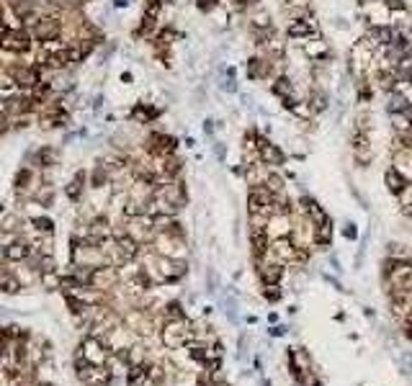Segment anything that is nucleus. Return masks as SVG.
Returning <instances> with one entry per match:
<instances>
[{"label":"nucleus","mask_w":412,"mask_h":386,"mask_svg":"<svg viewBox=\"0 0 412 386\" xmlns=\"http://www.w3.org/2000/svg\"><path fill=\"white\" fill-rule=\"evenodd\" d=\"M196 6H198V11L209 13V11H214V8H217V0H196Z\"/></svg>","instance_id":"nucleus-34"},{"label":"nucleus","mask_w":412,"mask_h":386,"mask_svg":"<svg viewBox=\"0 0 412 386\" xmlns=\"http://www.w3.org/2000/svg\"><path fill=\"white\" fill-rule=\"evenodd\" d=\"M222 88H224V90H235V83H232V80H227V83H224Z\"/></svg>","instance_id":"nucleus-42"},{"label":"nucleus","mask_w":412,"mask_h":386,"mask_svg":"<svg viewBox=\"0 0 412 386\" xmlns=\"http://www.w3.org/2000/svg\"><path fill=\"white\" fill-rule=\"evenodd\" d=\"M266 188H268L271 193H281V190H284V180H281L278 175H273V172H271V178L266 180Z\"/></svg>","instance_id":"nucleus-29"},{"label":"nucleus","mask_w":412,"mask_h":386,"mask_svg":"<svg viewBox=\"0 0 412 386\" xmlns=\"http://www.w3.org/2000/svg\"><path fill=\"white\" fill-rule=\"evenodd\" d=\"M407 214H409V217H412V206H409V209H407Z\"/></svg>","instance_id":"nucleus-44"},{"label":"nucleus","mask_w":412,"mask_h":386,"mask_svg":"<svg viewBox=\"0 0 412 386\" xmlns=\"http://www.w3.org/2000/svg\"><path fill=\"white\" fill-rule=\"evenodd\" d=\"M155 116H157V111L144 108V106H139V108L134 111V119H144V121H149V119H155Z\"/></svg>","instance_id":"nucleus-33"},{"label":"nucleus","mask_w":412,"mask_h":386,"mask_svg":"<svg viewBox=\"0 0 412 386\" xmlns=\"http://www.w3.org/2000/svg\"><path fill=\"white\" fill-rule=\"evenodd\" d=\"M21 286H24V283L18 281V276H11L8 271L3 273V278H0V288H3L6 294H16V291H18Z\"/></svg>","instance_id":"nucleus-23"},{"label":"nucleus","mask_w":412,"mask_h":386,"mask_svg":"<svg viewBox=\"0 0 412 386\" xmlns=\"http://www.w3.org/2000/svg\"><path fill=\"white\" fill-rule=\"evenodd\" d=\"M126 235L129 237H134L139 245L142 242H147L152 235H155V224H152V217H134V219H129V229H126Z\"/></svg>","instance_id":"nucleus-6"},{"label":"nucleus","mask_w":412,"mask_h":386,"mask_svg":"<svg viewBox=\"0 0 412 386\" xmlns=\"http://www.w3.org/2000/svg\"><path fill=\"white\" fill-rule=\"evenodd\" d=\"M149 144H152V149L157 152V155H173L175 152V139L173 137H165V134H152L149 137Z\"/></svg>","instance_id":"nucleus-19"},{"label":"nucleus","mask_w":412,"mask_h":386,"mask_svg":"<svg viewBox=\"0 0 412 386\" xmlns=\"http://www.w3.org/2000/svg\"><path fill=\"white\" fill-rule=\"evenodd\" d=\"M29 255H31V245H29V242H24V240L13 242L11 247H3V258H6V260H16V263H24V260H26Z\"/></svg>","instance_id":"nucleus-16"},{"label":"nucleus","mask_w":412,"mask_h":386,"mask_svg":"<svg viewBox=\"0 0 412 386\" xmlns=\"http://www.w3.org/2000/svg\"><path fill=\"white\" fill-rule=\"evenodd\" d=\"M155 196H157V199L170 201L173 206H180V204L185 201V190H183V185H180V183H165V185H157Z\"/></svg>","instance_id":"nucleus-9"},{"label":"nucleus","mask_w":412,"mask_h":386,"mask_svg":"<svg viewBox=\"0 0 412 386\" xmlns=\"http://www.w3.org/2000/svg\"><path fill=\"white\" fill-rule=\"evenodd\" d=\"M273 206V193L268 188H253L250 190V196H248V211L250 214H268L271 217V209Z\"/></svg>","instance_id":"nucleus-2"},{"label":"nucleus","mask_w":412,"mask_h":386,"mask_svg":"<svg viewBox=\"0 0 412 386\" xmlns=\"http://www.w3.org/2000/svg\"><path fill=\"white\" fill-rule=\"evenodd\" d=\"M284 276V263H271V265H260V278L268 286H276Z\"/></svg>","instance_id":"nucleus-20"},{"label":"nucleus","mask_w":412,"mask_h":386,"mask_svg":"<svg viewBox=\"0 0 412 386\" xmlns=\"http://www.w3.org/2000/svg\"><path fill=\"white\" fill-rule=\"evenodd\" d=\"M384 180H386V188L391 190V196H402V193L409 188V183H407V178H404V172H399L397 167H391V170H386V175H384Z\"/></svg>","instance_id":"nucleus-12"},{"label":"nucleus","mask_w":412,"mask_h":386,"mask_svg":"<svg viewBox=\"0 0 412 386\" xmlns=\"http://www.w3.org/2000/svg\"><path fill=\"white\" fill-rule=\"evenodd\" d=\"M126 3H129V0H114V6H116V8H124Z\"/></svg>","instance_id":"nucleus-41"},{"label":"nucleus","mask_w":412,"mask_h":386,"mask_svg":"<svg viewBox=\"0 0 412 386\" xmlns=\"http://www.w3.org/2000/svg\"><path fill=\"white\" fill-rule=\"evenodd\" d=\"M258 149H260V160L263 162H268V165H284V152L276 144H271L266 139H258Z\"/></svg>","instance_id":"nucleus-14"},{"label":"nucleus","mask_w":412,"mask_h":386,"mask_svg":"<svg viewBox=\"0 0 412 386\" xmlns=\"http://www.w3.org/2000/svg\"><path fill=\"white\" fill-rule=\"evenodd\" d=\"M312 108H314V111H325V95H314Z\"/></svg>","instance_id":"nucleus-39"},{"label":"nucleus","mask_w":412,"mask_h":386,"mask_svg":"<svg viewBox=\"0 0 412 386\" xmlns=\"http://www.w3.org/2000/svg\"><path fill=\"white\" fill-rule=\"evenodd\" d=\"M16 222H18V219H16L13 214H6V219H3V232H13V229H16V227H13Z\"/></svg>","instance_id":"nucleus-36"},{"label":"nucleus","mask_w":412,"mask_h":386,"mask_svg":"<svg viewBox=\"0 0 412 386\" xmlns=\"http://www.w3.org/2000/svg\"><path fill=\"white\" fill-rule=\"evenodd\" d=\"M8 3H18V0H8Z\"/></svg>","instance_id":"nucleus-46"},{"label":"nucleus","mask_w":412,"mask_h":386,"mask_svg":"<svg viewBox=\"0 0 412 386\" xmlns=\"http://www.w3.org/2000/svg\"><path fill=\"white\" fill-rule=\"evenodd\" d=\"M31 224H34V227H36V232H42V235H49V232H52V222H49V219L36 217V219H31Z\"/></svg>","instance_id":"nucleus-31"},{"label":"nucleus","mask_w":412,"mask_h":386,"mask_svg":"<svg viewBox=\"0 0 412 386\" xmlns=\"http://www.w3.org/2000/svg\"><path fill=\"white\" fill-rule=\"evenodd\" d=\"M294 255H299V253H296L294 242H289L286 237L276 240V242H273V247H271V258H273L276 263H289Z\"/></svg>","instance_id":"nucleus-10"},{"label":"nucleus","mask_w":412,"mask_h":386,"mask_svg":"<svg viewBox=\"0 0 412 386\" xmlns=\"http://www.w3.org/2000/svg\"><path fill=\"white\" fill-rule=\"evenodd\" d=\"M167 317L170 319H183V312H180V304H167Z\"/></svg>","instance_id":"nucleus-35"},{"label":"nucleus","mask_w":412,"mask_h":386,"mask_svg":"<svg viewBox=\"0 0 412 386\" xmlns=\"http://www.w3.org/2000/svg\"><path fill=\"white\" fill-rule=\"evenodd\" d=\"M83 180H85V172H78V178L67 185V196H70L72 201H78V199H80V190H83V185H80V183H83Z\"/></svg>","instance_id":"nucleus-25"},{"label":"nucleus","mask_w":412,"mask_h":386,"mask_svg":"<svg viewBox=\"0 0 412 386\" xmlns=\"http://www.w3.org/2000/svg\"><path fill=\"white\" fill-rule=\"evenodd\" d=\"M409 108V98L404 95V93H399V90H391L389 93V101H386V111L391 113V116H397V113H404Z\"/></svg>","instance_id":"nucleus-18"},{"label":"nucleus","mask_w":412,"mask_h":386,"mask_svg":"<svg viewBox=\"0 0 412 386\" xmlns=\"http://www.w3.org/2000/svg\"><path fill=\"white\" fill-rule=\"evenodd\" d=\"M3 49L6 52H29L31 49V39L24 29H3Z\"/></svg>","instance_id":"nucleus-4"},{"label":"nucleus","mask_w":412,"mask_h":386,"mask_svg":"<svg viewBox=\"0 0 412 386\" xmlns=\"http://www.w3.org/2000/svg\"><path fill=\"white\" fill-rule=\"evenodd\" d=\"M345 237H355V227H353V224H348V229H345Z\"/></svg>","instance_id":"nucleus-40"},{"label":"nucleus","mask_w":412,"mask_h":386,"mask_svg":"<svg viewBox=\"0 0 412 386\" xmlns=\"http://www.w3.org/2000/svg\"><path fill=\"white\" fill-rule=\"evenodd\" d=\"M263 296H266L268 301H278V299H281V291H276V286H271V291L266 288V291H263Z\"/></svg>","instance_id":"nucleus-38"},{"label":"nucleus","mask_w":412,"mask_h":386,"mask_svg":"<svg viewBox=\"0 0 412 386\" xmlns=\"http://www.w3.org/2000/svg\"><path fill=\"white\" fill-rule=\"evenodd\" d=\"M39 162L44 165V167H49V165H54V160H57V152L54 149H49V147H44V149H39Z\"/></svg>","instance_id":"nucleus-28"},{"label":"nucleus","mask_w":412,"mask_h":386,"mask_svg":"<svg viewBox=\"0 0 412 386\" xmlns=\"http://www.w3.org/2000/svg\"><path fill=\"white\" fill-rule=\"evenodd\" d=\"M106 178H108L106 167H101V165H98V167H96V172H93V185H96V188H101V185L106 183Z\"/></svg>","instance_id":"nucleus-32"},{"label":"nucleus","mask_w":412,"mask_h":386,"mask_svg":"<svg viewBox=\"0 0 412 386\" xmlns=\"http://www.w3.org/2000/svg\"><path fill=\"white\" fill-rule=\"evenodd\" d=\"M147 371H149V368H147L144 363H137V365H132V368H129V386H137L142 378H147Z\"/></svg>","instance_id":"nucleus-24"},{"label":"nucleus","mask_w":412,"mask_h":386,"mask_svg":"<svg viewBox=\"0 0 412 386\" xmlns=\"http://www.w3.org/2000/svg\"><path fill=\"white\" fill-rule=\"evenodd\" d=\"M350 144H353V157H355V162H358V165H368L373 155H371V139H368V134H366L363 126H358V129L353 131Z\"/></svg>","instance_id":"nucleus-5"},{"label":"nucleus","mask_w":412,"mask_h":386,"mask_svg":"<svg viewBox=\"0 0 412 386\" xmlns=\"http://www.w3.org/2000/svg\"><path fill=\"white\" fill-rule=\"evenodd\" d=\"M291 80H286V78H281V80H276V85H273V93H278V95H284V98H291Z\"/></svg>","instance_id":"nucleus-26"},{"label":"nucleus","mask_w":412,"mask_h":386,"mask_svg":"<svg viewBox=\"0 0 412 386\" xmlns=\"http://www.w3.org/2000/svg\"><path fill=\"white\" fill-rule=\"evenodd\" d=\"M286 34H289V39H309V36H320V29H317L314 18L304 16V18H299V21L289 24Z\"/></svg>","instance_id":"nucleus-8"},{"label":"nucleus","mask_w":412,"mask_h":386,"mask_svg":"<svg viewBox=\"0 0 412 386\" xmlns=\"http://www.w3.org/2000/svg\"><path fill=\"white\" fill-rule=\"evenodd\" d=\"M78 373H80V378H83L88 386H93V383H106L108 376H111V371H106L103 365H85V368H80Z\"/></svg>","instance_id":"nucleus-13"},{"label":"nucleus","mask_w":412,"mask_h":386,"mask_svg":"<svg viewBox=\"0 0 412 386\" xmlns=\"http://www.w3.org/2000/svg\"><path fill=\"white\" fill-rule=\"evenodd\" d=\"M304 54H307L309 60H317V62H320V60H325L330 52H327V44H325L320 36H314L312 42H309V39L304 42Z\"/></svg>","instance_id":"nucleus-17"},{"label":"nucleus","mask_w":412,"mask_h":386,"mask_svg":"<svg viewBox=\"0 0 412 386\" xmlns=\"http://www.w3.org/2000/svg\"><path fill=\"white\" fill-rule=\"evenodd\" d=\"M260 67H263L260 60H250V78H258V75H260Z\"/></svg>","instance_id":"nucleus-37"},{"label":"nucleus","mask_w":412,"mask_h":386,"mask_svg":"<svg viewBox=\"0 0 412 386\" xmlns=\"http://www.w3.org/2000/svg\"><path fill=\"white\" fill-rule=\"evenodd\" d=\"M381 88L384 90H394L397 88V75L394 72H381Z\"/></svg>","instance_id":"nucleus-30"},{"label":"nucleus","mask_w":412,"mask_h":386,"mask_svg":"<svg viewBox=\"0 0 412 386\" xmlns=\"http://www.w3.org/2000/svg\"><path fill=\"white\" fill-rule=\"evenodd\" d=\"M188 337H191V332H188L185 319H170V324L162 330V342L167 348H180Z\"/></svg>","instance_id":"nucleus-3"},{"label":"nucleus","mask_w":412,"mask_h":386,"mask_svg":"<svg viewBox=\"0 0 412 386\" xmlns=\"http://www.w3.org/2000/svg\"><path fill=\"white\" fill-rule=\"evenodd\" d=\"M312 111H314V108H312L309 103H304V101H296V103H294V108H291V113H296L299 119H309V116H312Z\"/></svg>","instance_id":"nucleus-27"},{"label":"nucleus","mask_w":412,"mask_h":386,"mask_svg":"<svg viewBox=\"0 0 412 386\" xmlns=\"http://www.w3.org/2000/svg\"><path fill=\"white\" fill-rule=\"evenodd\" d=\"M42 286H44L47 291L62 288V276H60L57 271H47V273H42Z\"/></svg>","instance_id":"nucleus-22"},{"label":"nucleus","mask_w":412,"mask_h":386,"mask_svg":"<svg viewBox=\"0 0 412 386\" xmlns=\"http://www.w3.org/2000/svg\"><path fill=\"white\" fill-rule=\"evenodd\" d=\"M39 70L42 67H16L13 80L18 83V88H36L39 85Z\"/></svg>","instance_id":"nucleus-11"},{"label":"nucleus","mask_w":412,"mask_h":386,"mask_svg":"<svg viewBox=\"0 0 412 386\" xmlns=\"http://www.w3.org/2000/svg\"><path fill=\"white\" fill-rule=\"evenodd\" d=\"M108 350H111V348L106 345V340H98V337H88V340L80 345V353H83V358H85L90 365H106L108 358H111Z\"/></svg>","instance_id":"nucleus-1"},{"label":"nucleus","mask_w":412,"mask_h":386,"mask_svg":"<svg viewBox=\"0 0 412 386\" xmlns=\"http://www.w3.org/2000/svg\"><path fill=\"white\" fill-rule=\"evenodd\" d=\"M93 386H106V383H93Z\"/></svg>","instance_id":"nucleus-45"},{"label":"nucleus","mask_w":412,"mask_h":386,"mask_svg":"<svg viewBox=\"0 0 412 386\" xmlns=\"http://www.w3.org/2000/svg\"><path fill=\"white\" fill-rule=\"evenodd\" d=\"M266 232H268V237H276V240L286 237V235L291 232V224H289L286 214H276V217H271V222H268Z\"/></svg>","instance_id":"nucleus-15"},{"label":"nucleus","mask_w":412,"mask_h":386,"mask_svg":"<svg viewBox=\"0 0 412 386\" xmlns=\"http://www.w3.org/2000/svg\"><path fill=\"white\" fill-rule=\"evenodd\" d=\"M304 209H307L309 219H312L317 227H325V224H327V214H325V209H322L317 201H312V199H304Z\"/></svg>","instance_id":"nucleus-21"},{"label":"nucleus","mask_w":412,"mask_h":386,"mask_svg":"<svg viewBox=\"0 0 412 386\" xmlns=\"http://www.w3.org/2000/svg\"><path fill=\"white\" fill-rule=\"evenodd\" d=\"M212 386H230V383H212Z\"/></svg>","instance_id":"nucleus-43"},{"label":"nucleus","mask_w":412,"mask_h":386,"mask_svg":"<svg viewBox=\"0 0 412 386\" xmlns=\"http://www.w3.org/2000/svg\"><path fill=\"white\" fill-rule=\"evenodd\" d=\"M60 29H62V24L57 18L47 16V18H39L34 24V36L39 42H52V39H60Z\"/></svg>","instance_id":"nucleus-7"}]
</instances>
